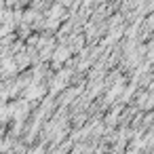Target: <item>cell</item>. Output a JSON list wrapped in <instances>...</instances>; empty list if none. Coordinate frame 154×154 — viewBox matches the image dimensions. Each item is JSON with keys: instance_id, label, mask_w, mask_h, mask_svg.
<instances>
[{"instance_id": "4", "label": "cell", "mask_w": 154, "mask_h": 154, "mask_svg": "<svg viewBox=\"0 0 154 154\" xmlns=\"http://www.w3.org/2000/svg\"><path fill=\"white\" fill-rule=\"evenodd\" d=\"M15 63H17V70H26L30 63H32V57L28 53H17L15 55Z\"/></svg>"}, {"instance_id": "6", "label": "cell", "mask_w": 154, "mask_h": 154, "mask_svg": "<svg viewBox=\"0 0 154 154\" xmlns=\"http://www.w3.org/2000/svg\"><path fill=\"white\" fill-rule=\"evenodd\" d=\"M78 95H80V87H74V89H70V91L63 95V103H70V101H72V99H76Z\"/></svg>"}, {"instance_id": "1", "label": "cell", "mask_w": 154, "mask_h": 154, "mask_svg": "<svg viewBox=\"0 0 154 154\" xmlns=\"http://www.w3.org/2000/svg\"><path fill=\"white\" fill-rule=\"evenodd\" d=\"M47 95L45 91V85H38V82H32L28 87H23V99L26 101H34V99H42Z\"/></svg>"}, {"instance_id": "2", "label": "cell", "mask_w": 154, "mask_h": 154, "mask_svg": "<svg viewBox=\"0 0 154 154\" xmlns=\"http://www.w3.org/2000/svg\"><path fill=\"white\" fill-rule=\"evenodd\" d=\"M68 80H70V72H68V70L59 72V74L51 80V93H59V91L68 89Z\"/></svg>"}, {"instance_id": "3", "label": "cell", "mask_w": 154, "mask_h": 154, "mask_svg": "<svg viewBox=\"0 0 154 154\" xmlns=\"http://www.w3.org/2000/svg\"><path fill=\"white\" fill-rule=\"evenodd\" d=\"M70 53H72V49H70V47H59L57 51H53V57H51L53 68H61V63L70 59Z\"/></svg>"}, {"instance_id": "5", "label": "cell", "mask_w": 154, "mask_h": 154, "mask_svg": "<svg viewBox=\"0 0 154 154\" xmlns=\"http://www.w3.org/2000/svg\"><path fill=\"white\" fill-rule=\"evenodd\" d=\"M2 70H5V76H13V74L17 72V63H15V59H7V61H2Z\"/></svg>"}]
</instances>
